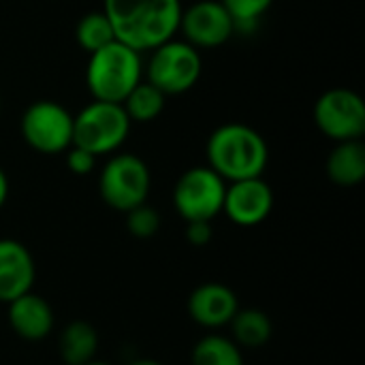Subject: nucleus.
<instances>
[{"mask_svg":"<svg viewBox=\"0 0 365 365\" xmlns=\"http://www.w3.org/2000/svg\"><path fill=\"white\" fill-rule=\"evenodd\" d=\"M235 21V32H250L272 9L274 0H220Z\"/></svg>","mask_w":365,"mask_h":365,"instance_id":"obj_21","label":"nucleus"},{"mask_svg":"<svg viewBox=\"0 0 365 365\" xmlns=\"http://www.w3.org/2000/svg\"><path fill=\"white\" fill-rule=\"evenodd\" d=\"M214 237V229L212 222L207 220H195V222H186V242L195 248H203L212 242Z\"/></svg>","mask_w":365,"mask_h":365,"instance_id":"obj_24","label":"nucleus"},{"mask_svg":"<svg viewBox=\"0 0 365 365\" xmlns=\"http://www.w3.org/2000/svg\"><path fill=\"white\" fill-rule=\"evenodd\" d=\"M75 41L88 53L105 47L111 41H115L113 28H111L107 15L103 13V9L101 11H88L86 15L79 17V21L75 24Z\"/></svg>","mask_w":365,"mask_h":365,"instance_id":"obj_20","label":"nucleus"},{"mask_svg":"<svg viewBox=\"0 0 365 365\" xmlns=\"http://www.w3.org/2000/svg\"><path fill=\"white\" fill-rule=\"evenodd\" d=\"M66 169L73 173V175H90L94 169H96V156L90 154L88 150L83 148H77V145H71L66 152Z\"/></svg>","mask_w":365,"mask_h":365,"instance_id":"obj_23","label":"nucleus"},{"mask_svg":"<svg viewBox=\"0 0 365 365\" xmlns=\"http://www.w3.org/2000/svg\"><path fill=\"white\" fill-rule=\"evenodd\" d=\"M160 225H163L160 214L148 203H141L126 212V231L137 240L154 237L160 231Z\"/></svg>","mask_w":365,"mask_h":365,"instance_id":"obj_22","label":"nucleus"},{"mask_svg":"<svg viewBox=\"0 0 365 365\" xmlns=\"http://www.w3.org/2000/svg\"><path fill=\"white\" fill-rule=\"evenodd\" d=\"M86 365H109V364H105V361H96V359H92L90 364H86Z\"/></svg>","mask_w":365,"mask_h":365,"instance_id":"obj_27","label":"nucleus"},{"mask_svg":"<svg viewBox=\"0 0 365 365\" xmlns=\"http://www.w3.org/2000/svg\"><path fill=\"white\" fill-rule=\"evenodd\" d=\"M152 173L148 163L130 152H115L98 173V195L105 205L126 214L128 210L148 203Z\"/></svg>","mask_w":365,"mask_h":365,"instance_id":"obj_6","label":"nucleus"},{"mask_svg":"<svg viewBox=\"0 0 365 365\" xmlns=\"http://www.w3.org/2000/svg\"><path fill=\"white\" fill-rule=\"evenodd\" d=\"M126 365H163L160 361H156V359H145V357H139V359H133V361H128Z\"/></svg>","mask_w":365,"mask_h":365,"instance_id":"obj_26","label":"nucleus"},{"mask_svg":"<svg viewBox=\"0 0 365 365\" xmlns=\"http://www.w3.org/2000/svg\"><path fill=\"white\" fill-rule=\"evenodd\" d=\"M9 190H11V184H9V175L6 171L0 167V210L6 205V199H9Z\"/></svg>","mask_w":365,"mask_h":365,"instance_id":"obj_25","label":"nucleus"},{"mask_svg":"<svg viewBox=\"0 0 365 365\" xmlns=\"http://www.w3.org/2000/svg\"><path fill=\"white\" fill-rule=\"evenodd\" d=\"M188 317L205 327V329H220L231 323L235 312L240 310L237 295L222 282H203L199 284L186 302Z\"/></svg>","mask_w":365,"mask_h":365,"instance_id":"obj_12","label":"nucleus"},{"mask_svg":"<svg viewBox=\"0 0 365 365\" xmlns=\"http://www.w3.org/2000/svg\"><path fill=\"white\" fill-rule=\"evenodd\" d=\"M190 365H246L242 349L227 336H203L190 353Z\"/></svg>","mask_w":365,"mask_h":365,"instance_id":"obj_19","label":"nucleus"},{"mask_svg":"<svg viewBox=\"0 0 365 365\" xmlns=\"http://www.w3.org/2000/svg\"><path fill=\"white\" fill-rule=\"evenodd\" d=\"M325 173L336 186L342 188L359 186L365 180L364 139L336 143L325 160Z\"/></svg>","mask_w":365,"mask_h":365,"instance_id":"obj_15","label":"nucleus"},{"mask_svg":"<svg viewBox=\"0 0 365 365\" xmlns=\"http://www.w3.org/2000/svg\"><path fill=\"white\" fill-rule=\"evenodd\" d=\"M150 58L143 64V79L158 88L165 96H178L190 92L203 73V58L197 47L184 38H169L148 51Z\"/></svg>","mask_w":365,"mask_h":365,"instance_id":"obj_4","label":"nucleus"},{"mask_svg":"<svg viewBox=\"0 0 365 365\" xmlns=\"http://www.w3.org/2000/svg\"><path fill=\"white\" fill-rule=\"evenodd\" d=\"M205 158L207 167L229 184L261 178L269 163V145L257 128L244 122H227L210 133Z\"/></svg>","mask_w":365,"mask_h":365,"instance_id":"obj_2","label":"nucleus"},{"mask_svg":"<svg viewBox=\"0 0 365 365\" xmlns=\"http://www.w3.org/2000/svg\"><path fill=\"white\" fill-rule=\"evenodd\" d=\"M312 118L317 128L334 143L364 139L365 103L355 90H325L314 103Z\"/></svg>","mask_w":365,"mask_h":365,"instance_id":"obj_9","label":"nucleus"},{"mask_svg":"<svg viewBox=\"0 0 365 365\" xmlns=\"http://www.w3.org/2000/svg\"><path fill=\"white\" fill-rule=\"evenodd\" d=\"M274 210V190L261 178L229 182L225 190L222 214L237 227H259Z\"/></svg>","mask_w":365,"mask_h":365,"instance_id":"obj_11","label":"nucleus"},{"mask_svg":"<svg viewBox=\"0 0 365 365\" xmlns=\"http://www.w3.org/2000/svg\"><path fill=\"white\" fill-rule=\"evenodd\" d=\"M178 32L199 51L216 49L233 38L235 21L220 0H199L182 9Z\"/></svg>","mask_w":365,"mask_h":365,"instance_id":"obj_10","label":"nucleus"},{"mask_svg":"<svg viewBox=\"0 0 365 365\" xmlns=\"http://www.w3.org/2000/svg\"><path fill=\"white\" fill-rule=\"evenodd\" d=\"M231 334H233V342L244 351V349H261L272 340L274 334V325L269 321V317L259 310V308H246V310H237L235 317L229 323Z\"/></svg>","mask_w":365,"mask_h":365,"instance_id":"obj_17","label":"nucleus"},{"mask_svg":"<svg viewBox=\"0 0 365 365\" xmlns=\"http://www.w3.org/2000/svg\"><path fill=\"white\" fill-rule=\"evenodd\" d=\"M227 182L207 165L186 169L173 186V207L186 220H207L212 222L222 214Z\"/></svg>","mask_w":365,"mask_h":365,"instance_id":"obj_8","label":"nucleus"},{"mask_svg":"<svg viewBox=\"0 0 365 365\" xmlns=\"http://www.w3.org/2000/svg\"><path fill=\"white\" fill-rule=\"evenodd\" d=\"M182 9V0H103V13L115 41L139 53L152 51L178 34Z\"/></svg>","mask_w":365,"mask_h":365,"instance_id":"obj_1","label":"nucleus"},{"mask_svg":"<svg viewBox=\"0 0 365 365\" xmlns=\"http://www.w3.org/2000/svg\"><path fill=\"white\" fill-rule=\"evenodd\" d=\"M19 135L38 154H64L73 145V113L58 101H34L19 118Z\"/></svg>","mask_w":365,"mask_h":365,"instance_id":"obj_7","label":"nucleus"},{"mask_svg":"<svg viewBox=\"0 0 365 365\" xmlns=\"http://www.w3.org/2000/svg\"><path fill=\"white\" fill-rule=\"evenodd\" d=\"M0 107H2V101H0Z\"/></svg>","mask_w":365,"mask_h":365,"instance_id":"obj_28","label":"nucleus"},{"mask_svg":"<svg viewBox=\"0 0 365 365\" xmlns=\"http://www.w3.org/2000/svg\"><path fill=\"white\" fill-rule=\"evenodd\" d=\"M6 319L13 334L26 342L45 340L56 325V317L49 302L32 291L6 304Z\"/></svg>","mask_w":365,"mask_h":365,"instance_id":"obj_14","label":"nucleus"},{"mask_svg":"<svg viewBox=\"0 0 365 365\" xmlns=\"http://www.w3.org/2000/svg\"><path fill=\"white\" fill-rule=\"evenodd\" d=\"M98 334L86 321L68 323L58 338V353L66 365H86L96 357Z\"/></svg>","mask_w":365,"mask_h":365,"instance_id":"obj_16","label":"nucleus"},{"mask_svg":"<svg viewBox=\"0 0 365 365\" xmlns=\"http://www.w3.org/2000/svg\"><path fill=\"white\" fill-rule=\"evenodd\" d=\"M165 103H167V96L158 88L141 79L128 92L122 107L133 124H148V122H154L165 111Z\"/></svg>","mask_w":365,"mask_h":365,"instance_id":"obj_18","label":"nucleus"},{"mask_svg":"<svg viewBox=\"0 0 365 365\" xmlns=\"http://www.w3.org/2000/svg\"><path fill=\"white\" fill-rule=\"evenodd\" d=\"M133 122L120 103L92 101L73 115V145L90 154L111 156L120 152L130 135Z\"/></svg>","mask_w":365,"mask_h":365,"instance_id":"obj_5","label":"nucleus"},{"mask_svg":"<svg viewBox=\"0 0 365 365\" xmlns=\"http://www.w3.org/2000/svg\"><path fill=\"white\" fill-rule=\"evenodd\" d=\"M36 265L32 252L17 240H0V304H9L32 291Z\"/></svg>","mask_w":365,"mask_h":365,"instance_id":"obj_13","label":"nucleus"},{"mask_svg":"<svg viewBox=\"0 0 365 365\" xmlns=\"http://www.w3.org/2000/svg\"><path fill=\"white\" fill-rule=\"evenodd\" d=\"M88 56L86 86L92 101L122 105L128 92L143 79V53L122 41H111Z\"/></svg>","mask_w":365,"mask_h":365,"instance_id":"obj_3","label":"nucleus"}]
</instances>
